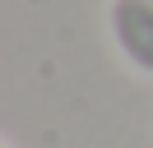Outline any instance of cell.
Listing matches in <instances>:
<instances>
[{
  "instance_id": "1",
  "label": "cell",
  "mask_w": 153,
  "mask_h": 148,
  "mask_svg": "<svg viewBox=\"0 0 153 148\" xmlns=\"http://www.w3.org/2000/svg\"><path fill=\"white\" fill-rule=\"evenodd\" d=\"M111 37L134 70L153 74V0H111Z\"/></svg>"
}]
</instances>
